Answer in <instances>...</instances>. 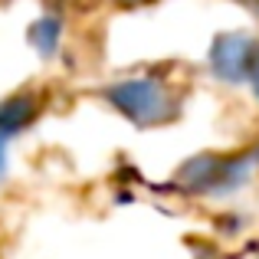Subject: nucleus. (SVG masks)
Masks as SVG:
<instances>
[{"mask_svg":"<svg viewBox=\"0 0 259 259\" xmlns=\"http://www.w3.org/2000/svg\"><path fill=\"white\" fill-rule=\"evenodd\" d=\"M105 99L112 102L125 118H132L135 125H141V128L167 125V121H174L177 112H181L177 95L167 89L164 79H154V76L118 79L115 85L105 89Z\"/></svg>","mask_w":259,"mask_h":259,"instance_id":"nucleus-1","label":"nucleus"},{"mask_svg":"<svg viewBox=\"0 0 259 259\" xmlns=\"http://www.w3.org/2000/svg\"><path fill=\"white\" fill-rule=\"evenodd\" d=\"M121 4H151V0H121Z\"/></svg>","mask_w":259,"mask_h":259,"instance_id":"nucleus-5","label":"nucleus"},{"mask_svg":"<svg viewBox=\"0 0 259 259\" xmlns=\"http://www.w3.org/2000/svg\"><path fill=\"white\" fill-rule=\"evenodd\" d=\"M30 39L43 50V56H53L56 39H59V20H39V23L30 30Z\"/></svg>","mask_w":259,"mask_h":259,"instance_id":"nucleus-4","label":"nucleus"},{"mask_svg":"<svg viewBox=\"0 0 259 259\" xmlns=\"http://www.w3.org/2000/svg\"><path fill=\"white\" fill-rule=\"evenodd\" d=\"M39 95L33 89H20L17 95H10L7 102H0V141H7L10 135H17L20 128H26L39 115Z\"/></svg>","mask_w":259,"mask_h":259,"instance_id":"nucleus-3","label":"nucleus"},{"mask_svg":"<svg viewBox=\"0 0 259 259\" xmlns=\"http://www.w3.org/2000/svg\"><path fill=\"white\" fill-rule=\"evenodd\" d=\"M259 56V43L246 33H227L210 50V66L223 82H249V72Z\"/></svg>","mask_w":259,"mask_h":259,"instance_id":"nucleus-2","label":"nucleus"}]
</instances>
